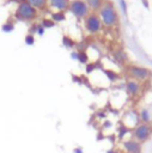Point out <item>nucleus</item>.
<instances>
[{"label": "nucleus", "mask_w": 152, "mask_h": 153, "mask_svg": "<svg viewBox=\"0 0 152 153\" xmlns=\"http://www.w3.org/2000/svg\"><path fill=\"white\" fill-rule=\"evenodd\" d=\"M13 29H14V24L11 23V22H6V23L2 24V26H1V30H2L4 32H11V31H13Z\"/></svg>", "instance_id": "aec40b11"}, {"label": "nucleus", "mask_w": 152, "mask_h": 153, "mask_svg": "<svg viewBox=\"0 0 152 153\" xmlns=\"http://www.w3.org/2000/svg\"><path fill=\"white\" fill-rule=\"evenodd\" d=\"M78 61L80 63H84V65L89 63V56H87L85 50H78Z\"/></svg>", "instance_id": "f3484780"}, {"label": "nucleus", "mask_w": 152, "mask_h": 153, "mask_svg": "<svg viewBox=\"0 0 152 153\" xmlns=\"http://www.w3.org/2000/svg\"><path fill=\"white\" fill-rule=\"evenodd\" d=\"M25 43H26L28 45H32V44L35 43V37H34L31 33L26 35V36H25Z\"/></svg>", "instance_id": "412c9836"}, {"label": "nucleus", "mask_w": 152, "mask_h": 153, "mask_svg": "<svg viewBox=\"0 0 152 153\" xmlns=\"http://www.w3.org/2000/svg\"><path fill=\"white\" fill-rule=\"evenodd\" d=\"M12 1H14V2H18V4H20V2H23V1H25V0H12Z\"/></svg>", "instance_id": "c756f323"}, {"label": "nucleus", "mask_w": 152, "mask_h": 153, "mask_svg": "<svg viewBox=\"0 0 152 153\" xmlns=\"http://www.w3.org/2000/svg\"><path fill=\"white\" fill-rule=\"evenodd\" d=\"M71 57L73 60H78V51H72L71 53Z\"/></svg>", "instance_id": "bb28decb"}, {"label": "nucleus", "mask_w": 152, "mask_h": 153, "mask_svg": "<svg viewBox=\"0 0 152 153\" xmlns=\"http://www.w3.org/2000/svg\"><path fill=\"white\" fill-rule=\"evenodd\" d=\"M50 7L55 8L56 11H65L68 8V0H47Z\"/></svg>", "instance_id": "1a4fd4ad"}, {"label": "nucleus", "mask_w": 152, "mask_h": 153, "mask_svg": "<svg viewBox=\"0 0 152 153\" xmlns=\"http://www.w3.org/2000/svg\"><path fill=\"white\" fill-rule=\"evenodd\" d=\"M84 26H85L86 32H89L90 35H97L101 32L103 24H102L99 16L92 12L84 19Z\"/></svg>", "instance_id": "423d86ee"}, {"label": "nucleus", "mask_w": 152, "mask_h": 153, "mask_svg": "<svg viewBox=\"0 0 152 153\" xmlns=\"http://www.w3.org/2000/svg\"><path fill=\"white\" fill-rule=\"evenodd\" d=\"M118 1H120V6H121L122 12L127 16V4H126V1H124V0H118Z\"/></svg>", "instance_id": "4be33fe9"}, {"label": "nucleus", "mask_w": 152, "mask_h": 153, "mask_svg": "<svg viewBox=\"0 0 152 153\" xmlns=\"http://www.w3.org/2000/svg\"><path fill=\"white\" fill-rule=\"evenodd\" d=\"M107 153H116V151L111 148V149H108V151H107Z\"/></svg>", "instance_id": "c85d7f7f"}, {"label": "nucleus", "mask_w": 152, "mask_h": 153, "mask_svg": "<svg viewBox=\"0 0 152 153\" xmlns=\"http://www.w3.org/2000/svg\"><path fill=\"white\" fill-rule=\"evenodd\" d=\"M73 153H84V151H83L81 147H74L73 148Z\"/></svg>", "instance_id": "a878e982"}, {"label": "nucleus", "mask_w": 152, "mask_h": 153, "mask_svg": "<svg viewBox=\"0 0 152 153\" xmlns=\"http://www.w3.org/2000/svg\"><path fill=\"white\" fill-rule=\"evenodd\" d=\"M16 19L23 20V22H30L34 20L37 17V10L34 8L31 5H29L26 1H23L18 4V7L14 13Z\"/></svg>", "instance_id": "f03ea898"}, {"label": "nucleus", "mask_w": 152, "mask_h": 153, "mask_svg": "<svg viewBox=\"0 0 152 153\" xmlns=\"http://www.w3.org/2000/svg\"><path fill=\"white\" fill-rule=\"evenodd\" d=\"M98 16L102 20V24L108 26V27H113V26L117 25V23H118L117 11H116L114 4L110 1L103 2L102 7L98 10Z\"/></svg>", "instance_id": "f257e3e1"}, {"label": "nucleus", "mask_w": 152, "mask_h": 153, "mask_svg": "<svg viewBox=\"0 0 152 153\" xmlns=\"http://www.w3.org/2000/svg\"><path fill=\"white\" fill-rule=\"evenodd\" d=\"M104 74L107 75V78L109 79V81H116L117 80V78H118V75H117V73H115L114 71H111V69H104Z\"/></svg>", "instance_id": "a211bd4d"}, {"label": "nucleus", "mask_w": 152, "mask_h": 153, "mask_svg": "<svg viewBox=\"0 0 152 153\" xmlns=\"http://www.w3.org/2000/svg\"><path fill=\"white\" fill-rule=\"evenodd\" d=\"M41 25H42L44 29H49V27H53V26L55 25V22L51 20V19H48V18H44V19H42Z\"/></svg>", "instance_id": "6ab92c4d"}, {"label": "nucleus", "mask_w": 152, "mask_h": 153, "mask_svg": "<svg viewBox=\"0 0 152 153\" xmlns=\"http://www.w3.org/2000/svg\"><path fill=\"white\" fill-rule=\"evenodd\" d=\"M25 1L36 10H43L48 4L47 0H25Z\"/></svg>", "instance_id": "9b49d317"}, {"label": "nucleus", "mask_w": 152, "mask_h": 153, "mask_svg": "<svg viewBox=\"0 0 152 153\" xmlns=\"http://www.w3.org/2000/svg\"><path fill=\"white\" fill-rule=\"evenodd\" d=\"M124 87H126V92L129 97H136V96H139V93L141 91V82L133 80V79H128L126 81Z\"/></svg>", "instance_id": "0eeeda50"}, {"label": "nucleus", "mask_w": 152, "mask_h": 153, "mask_svg": "<svg viewBox=\"0 0 152 153\" xmlns=\"http://www.w3.org/2000/svg\"><path fill=\"white\" fill-rule=\"evenodd\" d=\"M141 2H142V5H144V7L145 8H150V4H148V0H141Z\"/></svg>", "instance_id": "cd10ccee"}, {"label": "nucleus", "mask_w": 152, "mask_h": 153, "mask_svg": "<svg viewBox=\"0 0 152 153\" xmlns=\"http://www.w3.org/2000/svg\"><path fill=\"white\" fill-rule=\"evenodd\" d=\"M67 10L78 19H83V18L85 19L90 14V8L85 2V0H72L68 4Z\"/></svg>", "instance_id": "39448f33"}, {"label": "nucleus", "mask_w": 152, "mask_h": 153, "mask_svg": "<svg viewBox=\"0 0 152 153\" xmlns=\"http://www.w3.org/2000/svg\"><path fill=\"white\" fill-rule=\"evenodd\" d=\"M85 2L87 4V6H89L90 10L97 11V10H99L102 7L104 0H85Z\"/></svg>", "instance_id": "ddd939ff"}, {"label": "nucleus", "mask_w": 152, "mask_h": 153, "mask_svg": "<svg viewBox=\"0 0 152 153\" xmlns=\"http://www.w3.org/2000/svg\"><path fill=\"white\" fill-rule=\"evenodd\" d=\"M66 19V14L63 11H55L51 14V20L54 22H63Z\"/></svg>", "instance_id": "2eb2a0df"}, {"label": "nucleus", "mask_w": 152, "mask_h": 153, "mask_svg": "<svg viewBox=\"0 0 152 153\" xmlns=\"http://www.w3.org/2000/svg\"><path fill=\"white\" fill-rule=\"evenodd\" d=\"M132 135H133V139L136 140L138 142H140V143L146 142L152 135V126H151V123H141L140 122L138 126H135L133 128Z\"/></svg>", "instance_id": "20e7f679"}, {"label": "nucleus", "mask_w": 152, "mask_h": 153, "mask_svg": "<svg viewBox=\"0 0 152 153\" xmlns=\"http://www.w3.org/2000/svg\"><path fill=\"white\" fill-rule=\"evenodd\" d=\"M44 30H45V29H44V27H43V26H42V25L39 24V25H37V29H36V32H37V33H38L39 36H42V35L44 33Z\"/></svg>", "instance_id": "b1692460"}, {"label": "nucleus", "mask_w": 152, "mask_h": 153, "mask_svg": "<svg viewBox=\"0 0 152 153\" xmlns=\"http://www.w3.org/2000/svg\"><path fill=\"white\" fill-rule=\"evenodd\" d=\"M129 131H130V128H128L127 126H124L123 123H121V124L118 126V129H117V136H118V139H120V140H123L124 136H126Z\"/></svg>", "instance_id": "4468645a"}, {"label": "nucleus", "mask_w": 152, "mask_h": 153, "mask_svg": "<svg viewBox=\"0 0 152 153\" xmlns=\"http://www.w3.org/2000/svg\"><path fill=\"white\" fill-rule=\"evenodd\" d=\"M62 44H63V47H65V48L71 49V48H74L75 42H74V41H73L71 37H68V36L63 35V37H62Z\"/></svg>", "instance_id": "dca6fc26"}, {"label": "nucleus", "mask_w": 152, "mask_h": 153, "mask_svg": "<svg viewBox=\"0 0 152 153\" xmlns=\"http://www.w3.org/2000/svg\"><path fill=\"white\" fill-rule=\"evenodd\" d=\"M113 56H114L115 61H117L118 63H126V62H127V60H128L127 54H126V53H124V50H123V49H121V48L115 49V50L113 51Z\"/></svg>", "instance_id": "9d476101"}, {"label": "nucleus", "mask_w": 152, "mask_h": 153, "mask_svg": "<svg viewBox=\"0 0 152 153\" xmlns=\"http://www.w3.org/2000/svg\"><path fill=\"white\" fill-rule=\"evenodd\" d=\"M127 73L129 75L130 79L136 80L139 82L141 81H146L152 76V71L147 67H142V66H135V65H130L127 68Z\"/></svg>", "instance_id": "7ed1b4c3"}, {"label": "nucleus", "mask_w": 152, "mask_h": 153, "mask_svg": "<svg viewBox=\"0 0 152 153\" xmlns=\"http://www.w3.org/2000/svg\"><path fill=\"white\" fill-rule=\"evenodd\" d=\"M139 118L141 123H151V114L147 109H141L139 112Z\"/></svg>", "instance_id": "f8f14e48"}, {"label": "nucleus", "mask_w": 152, "mask_h": 153, "mask_svg": "<svg viewBox=\"0 0 152 153\" xmlns=\"http://www.w3.org/2000/svg\"><path fill=\"white\" fill-rule=\"evenodd\" d=\"M123 149L127 153H141V143L134 139H128L122 142Z\"/></svg>", "instance_id": "6e6552de"}, {"label": "nucleus", "mask_w": 152, "mask_h": 153, "mask_svg": "<svg viewBox=\"0 0 152 153\" xmlns=\"http://www.w3.org/2000/svg\"><path fill=\"white\" fill-rule=\"evenodd\" d=\"M111 126H113V124H111V122H110V121H104V122H103V124H102V127H103L104 129H109Z\"/></svg>", "instance_id": "393cba45"}, {"label": "nucleus", "mask_w": 152, "mask_h": 153, "mask_svg": "<svg viewBox=\"0 0 152 153\" xmlns=\"http://www.w3.org/2000/svg\"><path fill=\"white\" fill-rule=\"evenodd\" d=\"M96 68V63H86V73H91Z\"/></svg>", "instance_id": "5701e85b"}]
</instances>
